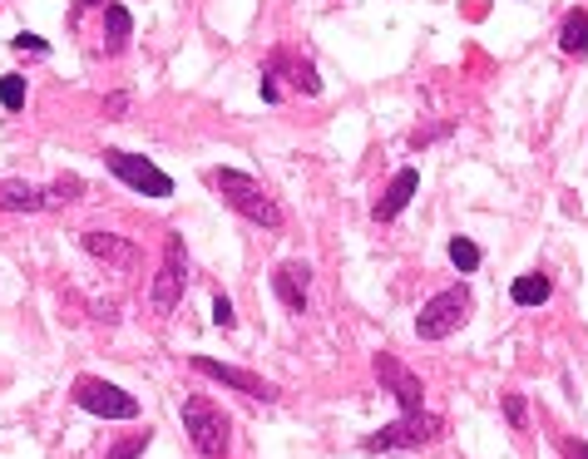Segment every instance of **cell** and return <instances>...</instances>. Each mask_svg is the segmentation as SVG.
<instances>
[{
  "label": "cell",
  "instance_id": "1",
  "mask_svg": "<svg viewBox=\"0 0 588 459\" xmlns=\"http://www.w3.org/2000/svg\"><path fill=\"white\" fill-rule=\"evenodd\" d=\"M208 183L223 193V203L233 207L238 217H247V223L267 227V233H277V227H282L277 197H272L257 179H247V173H238V169H213V173H208Z\"/></svg>",
  "mask_w": 588,
  "mask_h": 459
},
{
  "label": "cell",
  "instance_id": "2",
  "mask_svg": "<svg viewBox=\"0 0 588 459\" xmlns=\"http://www.w3.org/2000/svg\"><path fill=\"white\" fill-rule=\"evenodd\" d=\"M178 415H183V430H188V440H193L198 459H228L233 454V420H228L208 395H188Z\"/></svg>",
  "mask_w": 588,
  "mask_h": 459
},
{
  "label": "cell",
  "instance_id": "3",
  "mask_svg": "<svg viewBox=\"0 0 588 459\" xmlns=\"http://www.w3.org/2000/svg\"><path fill=\"white\" fill-rule=\"evenodd\" d=\"M470 311H475V297H470L465 281H455V287L435 291V297L420 307L415 336H420V341H445V336H455V331L470 321Z\"/></svg>",
  "mask_w": 588,
  "mask_h": 459
},
{
  "label": "cell",
  "instance_id": "4",
  "mask_svg": "<svg viewBox=\"0 0 588 459\" xmlns=\"http://www.w3.org/2000/svg\"><path fill=\"white\" fill-rule=\"evenodd\" d=\"M440 435H445V420L430 410H411L401 415L396 425H386V430H376L371 440L361 445L366 454H386V450H420V445H435Z\"/></svg>",
  "mask_w": 588,
  "mask_h": 459
},
{
  "label": "cell",
  "instance_id": "5",
  "mask_svg": "<svg viewBox=\"0 0 588 459\" xmlns=\"http://www.w3.org/2000/svg\"><path fill=\"white\" fill-rule=\"evenodd\" d=\"M104 169H109L119 183H129L134 193H144V197H173V179H168V173L159 169V163L139 159V153L104 149Z\"/></svg>",
  "mask_w": 588,
  "mask_h": 459
},
{
  "label": "cell",
  "instance_id": "6",
  "mask_svg": "<svg viewBox=\"0 0 588 459\" xmlns=\"http://www.w3.org/2000/svg\"><path fill=\"white\" fill-rule=\"evenodd\" d=\"M183 287H188L183 233H168V243H163V267H159V277H154V287H149L154 311H159V317H168V311H173L178 301H183Z\"/></svg>",
  "mask_w": 588,
  "mask_h": 459
},
{
  "label": "cell",
  "instance_id": "7",
  "mask_svg": "<svg viewBox=\"0 0 588 459\" xmlns=\"http://www.w3.org/2000/svg\"><path fill=\"white\" fill-rule=\"evenodd\" d=\"M70 400H75L79 410L99 415V420H134V415H139V400H134L129 390H119V385H109V381H94V375H79Z\"/></svg>",
  "mask_w": 588,
  "mask_h": 459
},
{
  "label": "cell",
  "instance_id": "8",
  "mask_svg": "<svg viewBox=\"0 0 588 459\" xmlns=\"http://www.w3.org/2000/svg\"><path fill=\"white\" fill-rule=\"evenodd\" d=\"M188 366H193L198 375H208V381L228 385V390L247 395V400H262V405H272V400H277V385H272V381H262V375H252V371L223 366V361H213V356H188Z\"/></svg>",
  "mask_w": 588,
  "mask_h": 459
},
{
  "label": "cell",
  "instance_id": "9",
  "mask_svg": "<svg viewBox=\"0 0 588 459\" xmlns=\"http://www.w3.org/2000/svg\"><path fill=\"white\" fill-rule=\"evenodd\" d=\"M376 375H381V385L401 400V415H411V410H420V400H425V385H420V375H411L401 366V361L391 356V351H381L376 356Z\"/></svg>",
  "mask_w": 588,
  "mask_h": 459
},
{
  "label": "cell",
  "instance_id": "10",
  "mask_svg": "<svg viewBox=\"0 0 588 459\" xmlns=\"http://www.w3.org/2000/svg\"><path fill=\"white\" fill-rule=\"evenodd\" d=\"M79 247L89 257H99L104 267H139V247L129 243V237H119V233H104V227H89V233H79Z\"/></svg>",
  "mask_w": 588,
  "mask_h": 459
},
{
  "label": "cell",
  "instance_id": "11",
  "mask_svg": "<svg viewBox=\"0 0 588 459\" xmlns=\"http://www.w3.org/2000/svg\"><path fill=\"white\" fill-rule=\"evenodd\" d=\"M307 287H312V267L307 262H282L277 272H272V297H277L292 317L307 311Z\"/></svg>",
  "mask_w": 588,
  "mask_h": 459
},
{
  "label": "cell",
  "instance_id": "12",
  "mask_svg": "<svg viewBox=\"0 0 588 459\" xmlns=\"http://www.w3.org/2000/svg\"><path fill=\"white\" fill-rule=\"evenodd\" d=\"M415 188H420V173H415V169H401V173H396V179H391V188H386V193L376 197V207H371V213L381 217V223H391V217H401V213H406V203H411V197H415Z\"/></svg>",
  "mask_w": 588,
  "mask_h": 459
},
{
  "label": "cell",
  "instance_id": "13",
  "mask_svg": "<svg viewBox=\"0 0 588 459\" xmlns=\"http://www.w3.org/2000/svg\"><path fill=\"white\" fill-rule=\"evenodd\" d=\"M50 197L45 188L20 183V179H0V213H45Z\"/></svg>",
  "mask_w": 588,
  "mask_h": 459
},
{
  "label": "cell",
  "instance_id": "14",
  "mask_svg": "<svg viewBox=\"0 0 588 459\" xmlns=\"http://www.w3.org/2000/svg\"><path fill=\"white\" fill-rule=\"evenodd\" d=\"M262 69H287V75H292V85H297L302 94H307V99H317V94H322V79H317V69H312L307 60L287 55V50H272V55H267V65H262Z\"/></svg>",
  "mask_w": 588,
  "mask_h": 459
},
{
  "label": "cell",
  "instance_id": "15",
  "mask_svg": "<svg viewBox=\"0 0 588 459\" xmlns=\"http://www.w3.org/2000/svg\"><path fill=\"white\" fill-rule=\"evenodd\" d=\"M549 291H554V281L544 277V272H524V277H514L509 297H514V307H544V301H549Z\"/></svg>",
  "mask_w": 588,
  "mask_h": 459
},
{
  "label": "cell",
  "instance_id": "16",
  "mask_svg": "<svg viewBox=\"0 0 588 459\" xmlns=\"http://www.w3.org/2000/svg\"><path fill=\"white\" fill-rule=\"evenodd\" d=\"M104 35H109V55H119V50L129 45V35H134V15L119 5V0L104 5Z\"/></svg>",
  "mask_w": 588,
  "mask_h": 459
},
{
  "label": "cell",
  "instance_id": "17",
  "mask_svg": "<svg viewBox=\"0 0 588 459\" xmlns=\"http://www.w3.org/2000/svg\"><path fill=\"white\" fill-rule=\"evenodd\" d=\"M559 45H564V55H588V15L583 10H569V15H564Z\"/></svg>",
  "mask_w": 588,
  "mask_h": 459
},
{
  "label": "cell",
  "instance_id": "18",
  "mask_svg": "<svg viewBox=\"0 0 588 459\" xmlns=\"http://www.w3.org/2000/svg\"><path fill=\"white\" fill-rule=\"evenodd\" d=\"M79 193H84V183L75 179V173H65V179H55V183L45 188L50 207H65V203H79Z\"/></svg>",
  "mask_w": 588,
  "mask_h": 459
},
{
  "label": "cell",
  "instance_id": "19",
  "mask_svg": "<svg viewBox=\"0 0 588 459\" xmlns=\"http://www.w3.org/2000/svg\"><path fill=\"white\" fill-rule=\"evenodd\" d=\"M450 262H455L460 267V272H475V267H480V247L475 243H470V237H450Z\"/></svg>",
  "mask_w": 588,
  "mask_h": 459
},
{
  "label": "cell",
  "instance_id": "20",
  "mask_svg": "<svg viewBox=\"0 0 588 459\" xmlns=\"http://www.w3.org/2000/svg\"><path fill=\"white\" fill-rule=\"evenodd\" d=\"M0 104H5L10 114L25 109V79H20V75H0Z\"/></svg>",
  "mask_w": 588,
  "mask_h": 459
},
{
  "label": "cell",
  "instance_id": "21",
  "mask_svg": "<svg viewBox=\"0 0 588 459\" xmlns=\"http://www.w3.org/2000/svg\"><path fill=\"white\" fill-rule=\"evenodd\" d=\"M149 440H154V435H149V430H144V435H134V440H124V445H114V450H109V459H139L144 450H149Z\"/></svg>",
  "mask_w": 588,
  "mask_h": 459
},
{
  "label": "cell",
  "instance_id": "22",
  "mask_svg": "<svg viewBox=\"0 0 588 459\" xmlns=\"http://www.w3.org/2000/svg\"><path fill=\"white\" fill-rule=\"evenodd\" d=\"M213 321H218V326H223V331H233V326H238V317H233V301H228L223 291H218V297H213Z\"/></svg>",
  "mask_w": 588,
  "mask_h": 459
},
{
  "label": "cell",
  "instance_id": "23",
  "mask_svg": "<svg viewBox=\"0 0 588 459\" xmlns=\"http://www.w3.org/2000/svg\"><path fill=\"white\" fill-rule=\"evenodd\" d=\"M504 415H509V425H514V430H519V425H524V395H504Z\"/></svg>",
  "mask_w": 588,
  "mask_h": 459
},
{
  "label": "cell",
  "instance_id": "24",
  "mask_svg": "<svg viewBox=\"0 0 588 459\" xmlns=\"http://www.w3.org/2000/svg\"><path fill=\"white\" fill-rule=\"evenodd\" d=\"M10 45H15V50H35V55H45V50H50L45 40H40V35H30V30H20V35L10 40Z\"/></svg>",
  "mask_w": 588,
  "mask_h": 459
},
{
  "label": "cell",
  "instance_id": "25",
  "mask_svg": "<svg viewBox=\"0 0 588 459\" xmlns=\"http://www.w3.org/2000/svg\"><path fill=\"white\" fill-rule=\"evenodd\" d=\"M124 109H129V94H109V99H104V114H109V119L124 114Z\"/></svg>",
  "mask_w": 588,
  "mask_h": 459
},
{
  "label": "cell",
  "instance_id": "26",
  "mask_svg": "<svg viewBox=\"0 0 588 459\" xmlns=\"http://www.w3.org/2000/svg\"><path fill=\"white\" fill-rule=\"evenodd\" d=\"M559 450H564V459H588V445L583 440H564Z\"/></svg>",
  "mask_w": 588,
  "mask_h": 459
},
{
  "label": "cell",
  "instance_id": "27",
  "mask_svg": "<svg viewBox=\"0 0 588 459\" xmlns=\"http://www.w3.org/2000/svg\"><path fill=\"white\" fill-rule=\"evenodd\" d=\"M94 5H104V0H75V10H70V25H75L84 10H94Z\"/></svg>",
  "mask_w": 588,
  "mask_h": 459
}]
</instances>
